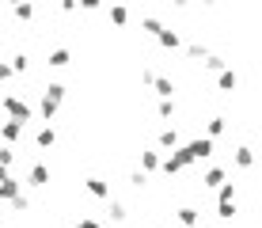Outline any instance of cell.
Segmentation results:
<instances>
[{"instance_id":"cell-21","label":"cell","mask_w":262,"mask_h":228,"mask_svg":"<svg viewBox=\"0 0 262 228\" xmlns=\"http://www.w3.org/2000/svg\"><path fill=\"white\" fill-rule=\"evenodd\" d=\"M175 217H179V224H202V213H198L194 205H183Z\"/></svg>"},{"instance_id":"cell-17","label":"cell","mask_w":262,"mask_h":228,"mask_svg":"<svg viewBox=\"0 0 262 228\" xmlns=\"http://www.w3.org/2000/svg\"><path fill=\"white\" fill-rule=\"evenodd\" d=\"M19 190H23V182H19V179H12V175H8L4 182H0V202H12V198H15V194H19Z\"/></svg>"},{"instance_id":"cell-2","label":"cell","mask_w":262,"mask_h":228,"mask_svg":"<svg viewBox=\"0 0 262 228\" xmlns=\"http://www.w3.org/2000/svg\"><path fill=\"white\" fill-rule=\"evenodd\" d=\"M4 114H8V118H15V122H23V126H31V122H34V107L27 103L23 95H12V91L4 95Z\"/></svg>"},{"instance_id":"cell-29","label":"cell","mask_w":262,"mask_h":228,"mask_svg":"<svg viewBox=\"0 0 262 228\" xmlns=\"http://www.w3.org/2000/svg\"><path fill=\"white\" fill-rule=\"evenodd\" d=\"M12 209H15V213H27V209H31V198H27L23 190H19V194L12 198Z\"/></svg>"},{"instance_id":"cell-10","label":"cell","mask_w":262,"mask_h":228,"mask_svg":"<svg viewBox=\"0 0 262 228\" xmlns=\"http://www.w3.org/2000/svg\"><path fill=\"white\" fill-rule=\"evenodd\" d=\"M239 88V76H236V69H221V72H216V91H236Z\"/></svg>"},{"instance_id":"cell-24","label":"cell","mask_w":262,"mask_h":228,"mask_svg":"<svg viewBox=\"0 0 262 228\" xmlns=\"http://www.w3.org/2000/svg\"><path fill=\"white\" fill-rule=\"evenodd\" d=\"M175 111H179V107H175V95H171V99H160V103H156V114L164 118V122H167V118H175Z\"/></svg>"},{"instance_id":"cell-38","label":"cell","mask_w":262,"mask_h":228,"mask_svg":"<svg viewBox=\"0 0 262 228\" xmlns=\"http://www.w3.org/2000/svg\"><path fill=\"white\" fill-rule=\"evenodd\" d=\"M183 228H202V224H183Z\"/></svg>"},{"instance_id":"cell-8","label":"cell","mask_w":262,"mask_h":228,"mask_svg":"<svg viewBox=\"0 0 262 228\" xmlns=\"http://www.w3.org/2000/svg\"><path fill=\"white\" fill-rule=\"evenodd\" d=\"M156 42L164 46V50H183V34H179V31H171V27H160Z\"/></svg>"},{"instance_id":"cell-28","label":"cell","mask_w":262,"mask_h":228,"mask_svg":"<svg viewBox=\"0 0 262 228\" xmlns=\"http://www.w3.org/2000/svg\"><path fill=\"white\" fill-rule=\"evenodd\" d=\"M205 53H209V50H205L202 42H190V46H186V57H190V61H202Z\"/></svg>"},{"instance_id":"cell-33","label":"cell","mask_w":262,"mask_h":228,"mask_svg":"<svg viewBox=\"0 0 262 228\" xmlns=\"http://www.w3.org/2000/svg\"><path fill=\"white\" fill-rule=\"evenodd\" d=\"M80 8H84V12H99V8H103V0H80Z\"/></svg>"},{"instance_id":"cell-1","label":"cell","mask_w":262,"mask_h":228,"mask_svg":"<svg viewBox=\"0 0 262 228\" xmlns=\"http://www.w3.org/2000/svg\"><path fill=\"white\" fill-rule=\"evenodd\" d=\"M236 182H228L224 179L221 186H216V217H221V221H232V217H236Z\"/></svg>"},{"instance_id":"cell-26","label":"cell","mask_w":262,"mask_h":228,"mask_svg":"<svg viewBox=\"0 0 262 228\" xmlns=\"http://www.w3.org/2000/svg\"><path fill=\"white\" fill-rule=\"evenodd\" d=\"M160 27H164V23H160L156 15H144V19H141V31H144V34H152V38L160 34Z\"/></svg>"},{"instance_id":"cell-40","label":"cell","mask_w":262,"mask_h":228,"mask_svg":"<svg viewBox=\"0 0 262 228\" xmlns=\"http://www.w3.org/2000/svg\"><path fill=\"white\" fill-rule=\"evenodd\" d=\"M103 4H106V0H103Z\"/></svg>"},{"instance_id":"cell-9","label":"cell","mask_w":262,"mask_h":228,"mask_svg":"<svg viewBox=\"0 0 262 228\" xmlns=\"http://www.w3.org/2000/svg\"><path fill=\"white\" fill-rule=\"evenodd\" d=\"M53 144H57V130H53V126H42V130L34 133V149L46 152V149H53Z\"/></svg>"},{"instance_id":"cell-30","label":"cell","mask_w":262,"mask_h":228,"mask_svg":"<svg viewBox=\"0 0 262 228\" xmlns=\"http://www.w3.org/2000/svg\"><path fill=\"white\" fill-rule=\"evenodd\" d=\"M0 163H4V168L15 163V149H12V144H0Z\"/></svg>"},{"instance_id":"cell-14","label":"cell","mask_w":262,"mask_h":228,"mask_svg":"<svg viewBox=\"0 0 262 228\" xmlns=\"http://www.w3.org/2000/svg\"><path fill=\"white\" fill-rule=\"evenodd\" d=\"M46 65H50V69H69V65H72V53L65 50V46H57V50H50Z\"/></svg>"},{"instance_id":"cell-11","label":"cell","mask_w":262,"mask_h":228,"mask_svg":"<svg viewBox=\"0 0 262 228\" xmlns=\"http://www.w3.org/2000/svg\"><path fill=\"white\" fill-rule=\"evenodd\" d=\"M148 88L156 91L160 99H171V95H175V80H171V76H160V72L152 76V84H148Z\"/></svg>"},{"instance_id":"cell-5","label":"cell","mask_w":262,"mask_h":228,"mask_svg":"<svg viewBox=\"0 0 262 228\" xmlns=\"http://www.w3.org/2000/svg\"><path fill=\"white\" fill-rule=\"evenodd\" d=\"M84 190H88L92 198H99V202H106V198H111V182L99 179V175H88V179H84Z\"/></svg>"},{"instance_id":"cell-6","label":"cell","mask_w":262,"mask_h":228,"mask_svg":"<svg viewBox=\"0 0 262 228\" xmlns=\"http://www.w3.org/2000/svg\"><path fill=\"white\" fill-rule=\"evenodd\" d=\"M27 182L31 186H50V163H31V171H27Z\"/></svg>"},{"instance_id":"cell-13","label":"cell","mask_w":262,"mask_h":228,"mask_svg":"<svg viewBox=\"0 0 262 228\" xmlns=\"http://www.w3.org/2000/svg\"><path fill=\"white\" fill-rule=\"evenodd\" d=\"M106 213H111V221L114 224H125V217H129V209H125V202H118V198H106Z\"/></svg>"},{"instance_id":"cell-3","label":"cell","mask_w":262,"mask_h":228,"mask_svg":"<svg viewBox=\"0 0 262 228\" xmlns=\"http://www.w3.org/2000/svg\"><path fill=\"white\" fill-rule=\"evenodd\" d=\"M179 149L186 152V160L198 163V160H209L213 156V149H216V141L213 137H194V141H186V144H179Z\"/></svg>"},{"instance_id":"cell-27","label":"cell","mask_w":262,"mask_h":228,"mask_svg":"<svg viewBox=\"0 0 262 228\" xmlns=\"http://www.w3.org/2000/svg\"><path fill=\"white\" fill-rule=\"evenodd\" d=\"M8 65H12V72H19V76H23V72L31 69V57H27V53H15V57L8 61Z\"/></svg>"},{"instance_id":"cell-16","label":"cell","mask_w":262,"mask_h":228,"mask_svg":"<svg viewBox=\"0 0 262 228\" xmlns=\"http://www.w3.org/2000/svg\"><path fill=\"white\" fill-rule=\"evenodd\" d=\"M224 133H228V118H224V114L209 118V126H205V137H213V141H216V137H224Z\"/></svg>"},{"instance_id":"cell-22","label":"cell","mask_w":262,"mask_h":228,"mask_svg":"<svg viewBox=\"0 0 262 228\" xmlns=\"http://www.w3.org/2000/svg\"><path fill=\"white\" fill-rule=\"evenodd\" d=\"M42 95H46V99H53V103H65L69 88H65V84H46V88H42Z\"/></svg>"},{"instance_id":"cell-4","label":"cell","mask_w":262,"mask_h":228,"mask_svg":"<svg viewBox=\"0 0 262 228\" xmlns=\"http://www.w3.org/2000/svg\"><path fill=\"white\" fill-rule=\"evenodd\" d=\"M23 130H27L23 122H15V118H4V122H0V141H4V144L23 141Z\"/></svg>"},{"instance_id":"cell-15","label":"cell","mask_w":262,"mask_h":228,"mask_svg":"<svg viewBox=\"0 0 262 228\" xmlns=\"http://www.w3.org/2000/svg\"><path fill=\"white\" fill-rule=\"evenodd\" d=\"M12 15L19 23H31L34 19V4H31V0H12Z\"/></svg>"},{"instance_id":"cell-32","label":"cell","mask_w":262,"mask_h":228,"mask_svg":"<svg viewBox=\"0 0 262 228\" xmlns=\"http://www.w3.org/2000/svg\"><path fill=\"white\" fill-rule=\"evenodd\" d=\"M69 228H103V224H99L95 217H84V221H76V224H69Z\"/></svg>"},{"instance_id":"cell-19","label":"cell","mask_w":262,"mask_h":228,"mask_svg":"<svg viewBox=\"0 0 262 228\" xmlns=\"http://www.w3.org/2000/svg\"><path fill=\"white\" fill-rule=\"evenodd\" d=\"M251 163H255V152H251V144H239V149H236V168L247 171Z\"/></svg>"},{"instance_id":"cell-20","label":"cell","mask_w":262,"mask_h":228,"mask_svg":"<svg viewBox=\"0 0 262 228\" xmlns=\"http://www.w3.org/2000/svg\"><path fill=\"white\" fill-rule=\"evenodd\" d=\"M106 15H111L114 27H125V23H129V8H125V4H111V12H106Z\"/></svg>"},{"instance_id":"cell-36","label":"cell","mask_w":262,"mask_h":228,"mask_svg":"<svg viewBox=\"0 0 262 228\" xmlns=\"http://www.w3.org/2000/svg\"><path fill=\"white\" fill-rule=\"evenodd\" d=\"M171 4H175V8H190L194 0H171Z\"/></svg>"},{"instance_id":"cell-37","label":"cell","mask_w":262,"mask_h":228,"mask_svg":"<svg viewBox=\"0 0 262 228\" xmlns=\"http://www.w3.org/2000/svg\"><path fill=\"white\" fill-rule=\"evenodd\" d=\"M8 175H12V168H4V163H0V182H4Z\"/></svg>"},{"instance_id":"cell-31","label":"cell","mask_w":262,"mask_h":228,"mask_svg":"<svg viewBox=\"0 0 262 228\" xmlns=\"http://www.w3.org/2000/svg\"><path fill=\"white\" fill-rule=\"evenodd\" d=\"M129 182H133V186H148V171H133Z\"/></svg>"},{"instance_id":"cell-12","label":"cell","mask_w":262,"mask_h":228,"mask_svg":"<svg viewBox=\"0 0 262 228\" xmlns=\"http://www.w3.org/2000/svg\"><path fill=\"white\" fill-rule=\"evenodd\" d=\"M160 160H164V152L160 149H141V171H160Z\"/></svg>"},{"instance_id":"cell-7","label":"cell","mask_w":262,"mask_h":228,"mask_svg":"<svg viewBox=\"0 0 262 228\" xmlns=\"http://www.w3.org/2000/svg\"><path fill=\"white\" fill-rule=\"evenodd\" d=\"M156 149H160V152L179 149V130H175V126H164V130H160V137H156Z\"/></svg>"},{"instance_id":"cell-23","label":"cell","mask_w":262,"mask_h":228,"mask_svg":"<svg viewBox=\"0 0 262 228\" xmlns=\"http://www.w3.org/2000/svg\"><path fill=\"white\" fill-rule=\"evenodd\" d=\"M202 65L209 69V72H221V69H228V61H224L221 53H205V57H202Z\"/></svg>"},{"instance_id":"cell-34","label":"cell","mask_w":262,"mask_h":228,"mask_svg":"<svg viewBox=\"0 0 262 228\" xmlns=\"http://www.w3.org/2000/svg\"><path fill=\"white\" fill-rule=\"evenodd\" d=\"M15 72H12V65H8V61H0V84H4V80H12Z\"/></svg>"},{"instance_id":"cell-39","label":"cell","mask_w":262,"mask_h":228,"mask_svg":"<svg viewBox=\"0 0 262 228\" xmlns=\"http://www.w3.org/2000/svg\"><path fill=\"white\" fill-rule=\"evenodd\" d=\"M198 4H213V0H198Z\"/></svg>"},{"instance_id":"cell-18","label":"cell","mask_w":262,"mask_h":228,"mask_svg":"<svg viewBox=\"0 0 262 228\" xmlns=\"http://www.w3.org/2000/svg\"><path fill=\"white\" fill-rule=\"evenodd\" d=\"M224 179H228V171H224V168H209V171H205V179H202V186L216 190V186H221Z\"/></svg>"},{"instance_id":"cell-35","label":"cell","mask_w":262,"mask_h":228,"mask_svg":"<svg viewBox=\"0 0 262 228\" xmlns=\"http://www.w3.org/2000/svg\"><path fill=\"white\" fill-rule=\"evenodd\" d=\"M76 8H80V0H61V12H69V15H72Z\"/></svg>"},{"instance_id":"cell-25","label":"cell","mask_w":262,"mask_h":228,"mask_svg":"<svg viewBox=\"0 0 262 228\" xmlns=\"http://www.w3.org/2000/svg\"><path fill=\"white\" fill-rule=\"evenodd\" d=\"M38 111H42V118H46V122H50V118H57L61 103H53V99H46V95H42V99H38Z\"/></svg>"}]
</instances>
